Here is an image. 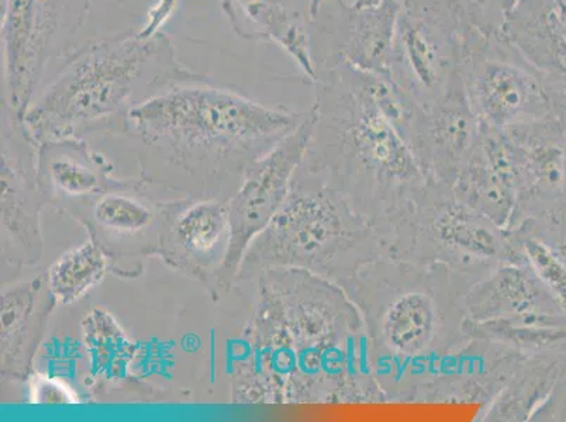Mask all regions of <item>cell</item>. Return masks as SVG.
I'll use <instances>...</instances> for the list:
<instances>
[{"label":"cell","instance_id":"obj_2","mask_svg":"<svg viewBox=\"0 0 566 422\" xmlns=\"http://www.w3.org/2000/svg\"><path fill=\"white\" fill-rule=\"evenodd\" d=\"M305 161L377 231L426 187L427 177L380 101V85L323 89Z\"/></svg>","mask_w":566,"mask_h":422},{"label":"cell","instance_id":"obj_22","mask_svg":"<svg viewBox=\"0 0 566 422\" xmlns=\"http://www.w3.org/2000/svg\"><path fill=\"white\" fill-rule=\"evenodd\" d=\"M467 333L524 355L566 354V313L481 323L468 320Z\"/></svg>","mask_w":566,"mask_h":422},{"label":"cell","instance_id":"obj_25","mask_svg":"<svg viewBox=\"0 0 566 422\" xmlns=\"http://www.w3.org/2000/svg\"><path fill=\"white\" fill-rule=\"evenodd\" d=\"M112 262L94 239L65 252L50 267L48 282L59 306L80 300L105 279Z\"/></svg>","mask_w":566,"mask_h":422},{"label":"cell","instance_id":"obj_24","mask_svg":"<svg viewBox=\"0 0 566 422\" xmlns=\"http://www.w3.org/2000/svg\"><path fill=\"white\" fill-rule=\"evenodd\" d=\"M223 7L239 34L277 41L312 72L308 59L303 53L305 43L302 30L291 19L283 0H223Z\"/></svg>","mask_w":566,"mask_h":422},{"label":"cell","instance_id":"obj_19","mask_svg":"<svg viewBox=\"0 0 566 422\" xmlns=\"http://www.w3.org/2000/svg\"><path fill=\"white\" fill-rule=\"evenodd\" d=\"M468 320L551 316L566 313L526 262H507L471 286L465 297Z\"/></svg>","mask_w":566,"mask_h":422},{"label":"cell","instance_id":"obj_17","mask_svg":"<svg viewBox=\"0 0 566 422\" xmlns=\"http://www.w3.org/2000/svg\"><path fill=\"white\" fill-rule=\"evenodd\" d=\"M35 165L39 187L45 200L74 203L72 209L125 182L112 177L113 167L102 154L76 138L40 143Z\"/></svg>","mask_w":566,"mask_h":422},{"label":"cell","instance_id":"obj_26","mask_svg":"<svg viewBox=\"0 0 566 422\" xmlns=\"http://www.w3.org/2000/svg\"><path fill=\"white\" fill-rule=\"evenodd\" d=\"M557 7L560 17H563L564 22L566 23V0H557Z\"/></svg>","mask_w":566,"mask_h":422},{"label":"cell","instance_id":"obj_3","mask_svg":"<svg viewBox=\"0 0 566 422\" xmlns=\"http://www.w3.org/2000/svg\"><path fill=\"white\" fill-rule=\"evenodd\" d=\"M192 78L195 74L175 60L171 41L163 33L112 35L71 54L20 122L35 146L127 130L138 89Z\"/></svg>","mask_w":566,"mask_h":422},{"label":"cell","instance_id":"obj_4","mask_svg":"<svg viewBox=\"0 0 566 422\" xmlns=\"http://www.w3.org/2000/svg\"><path fill=\"white\" fill-rule=\"evenodd\" d=\"M306 115L270 109L234 92L174 86L134 106L127 130L192 175H241Z\"/></svg>","mask_w":566,"mask_h":422},{"label":"cell","instance_id":"obj_21","mask_svg":"<svg viewBox=\"0 0 566 422\" xmlns=\"http://www.w3.org/2000/svg\"><path fill=\"white\" fill-rule=\"evenodd\" d=\"M520 261L526 262L566 310V211L527 218L509 229Z\"/></svg>","mask_w":566,"mask_h":422},{"label":"cell","instance_id":"obj_6","mask_svg":"<svg viewBox=\"0 0 566 422\" xmlns=\"http://www.w3.org/2000/svg\"><path fill=\"white\" fill-rule=\"evenodd\" d=\"M380 256L377 231L303 159L285 202L247 249L235 281L270 270H302L343 287Z\"/></svg>","mask_w":566,"mask_h":422},{"label":"cell","instance_id":"obj_14","mask_svg":"<svg viewBox=\"0 0 566 422\" xmlns=\"http://www.w3.org/2000/svg\"><path fill=\"white\" fill-rule=\"evenodd\" d=\"M166 203L156 202L142 180H125L72 209L109 260L157 255Z\"/></svg>","mask_w":566,"mask_h":422},{"label":"cell","instance_id":"obj_9","mask_svg":"<svg viewBox=\"0 0 566 422\" xmlns=\"http://www.w3.org/2000/svg\"><path fill=\"white\" fill-rule=\"evenodd\" d=\"M90 0H2V44L8 107L22 120L35 86L80 28Z\"/></svg>","mask_w":566,"mask_h":422},{"label":"cell","instance_id":"obj_23","mask_svg":"<svg viewBox=\"0 0 566 422\" xmlns=\"http://www.w3.org/2000/svg\"><path fill=\"white\" fill-rule=\"evenodd\" d=\"M82 344L97 382L118 383L130 372L136 347L113 314L92 308L81 324Z\"/></svg>","mask_w":566,"mask_h":422},{"label":"cell","instance_id":"obj_11","mask_svg":"<svg viewBox=\"0 0 566 422\" xmlns=\"http://www.w3.org/2000/svg\"><path fill=\"white\" fill-rule=\"evenodd\" d=\"M38 146L22 122L4 106L2 126V259L33 266L43 254L40 211L45 200L38 182Z\"/></svg>","mask_w":566,"mask_h":422},{"label":"cell","instance_id":"obj_10","mask_svg":"<svg viewBox=\"0 0 566 422\" xmlns=\"http://www.w3.org/2000/svg\"><path fill=\"white\" fill-rule=\"evenodd\" d=\"M316 120L313 107L295 131L245 169L243 183L229 202L231 241L219 272V296L230 291L247 249L285 202L293 175L306 157Z\"/></svg>","mask_w":566,"mask_h":422},{"label":"cell","instance_id":"obj_8","mask_svg":"<svg viewBox=\"0 0 566 422\" xmlns=\"http://www.w3.org/2000/svg\"><path fill=\"white\" fill-rule=\"evenodd\" d=\"M471 337V336H470ZM527 355L471 337L460 348L430 360L375 359V379L385 403H491Z\"/></svg>","mask_w":566,"mask_h":422},{"label":"cell","instance_id":"obj_1","mask_svg":"<svg viewBox=\"0 0 566 422\" xmlns=\"http://www.w3.org/2000/svg\"><path fill=\"white\" fill-rule=\"evenodd\" d=\"M243 349L235 403H385L361 313L342 286L311 272H262Z\"/></svg>","mask_w":566,"mask_h":422},{"label":"cell","instance_id":"obj_13","mask_svg":"<svg viewBox=\"0 0 566 422\" xmlns=\"http://www.w3.org/2000/svg\"><path fill=\"white\" fill-rule=\"evenodd\" d=\"M503 133L511 148L517 198L511 229L527 218L566 211V122L523 123Z\"/></svg>","mask_w":566,"mask_h":422},{"label":"cell","instance_id":"obj_18","mask_svg":"<svg viewBox=\"0 0 566 422\" xmlns=\"http://www.w3.org/2000/svg\"><path fill=\"white\" fill-rule=\"evenodd\" d=\"M56 303L48 276L18 283L2 292V374L25 380L32 373L35 354L49 327Z\"/></svg>","mask_w":566,"mask_h":422},{"label":"cell","instance_id":"obj_15","mask_svg":"<svg viewBox=\"0 0 566 422\" xmlns=\"http://www.w3.org/2000/svg\"><path fill=\"white\" fill-rule=\"evenodd\" d=\"M481 120L465 87L454 86L429 106H421L410 140L417 162L429 180L454 184L480 138Z\"/></svg>","mask_w":566,"mask_h":422},{"label":"cell","instance_id":"obj_12","mask_svg":"<svg viewBox=\"0 0 566 422\" xmlns=\"http://www.w3.org/2000/svg\"><path fill=\"white\" fill-rule=\"evenodd\" d=\"M231 241L229 203L218 199L167 202L157 256L202 283L219 298L218 277Z\"/></svg>","mask_w":566,"mask_h":422},{"label":"cell","instance_id":"obj_7","mask_svg":"<svg viewBox=\"0 0 566 422\" xmlns=\"http://www.w3.org/2000/svg\"><path fill=\"white\" fill-rule=\"evenodd\" d=\"M385 256L423 265H444L473 285L499 265L522 262L509 230L462 203L447 184L426 187L380 235Z\"/></svg>","mask_w":566,"mask_h":422},{"label":"cell","instance_id":"obj_16","mask_svg":"<svg viewBox=\"0 0 566 422\" xmlns=\"http://www.w3.org/2000/svg\"><path fill=\"white\" fill-rule=\"evenodd\" d=\"M452 190L462 203L480 211L503 229L512 228L517 198L511 148L503 130L481 123L476 147L458 175Z\"/></svg>","mask_w":566,"mask_h":422},{"label":"cell","instance_id":"obj_5","mask_svg":"<svg viewBox=\"0 0 566 422\" xmlns=\"http://www.w3.org/2000/svg\"><path fill=\"white\" fill-rule=\"evenodd\" d=\"M473 283L444 265L380 256L343 286L361 313L375 359L430 360L460 348Z\"/></svg>","mask_w":566,"mask_h":422},{"label":"cell","instance_id":"obj_20","mask_svg":"<svg viewBox=\"0 0 566 422\" xmlns=\"http://www.w3.org/2000/svg\"><path fill=\"white\" fill-rule=\"evenodd\" d=\"M566 373V354L527 355L478 421L535 422Z\"/></svg>","mask_w":566,"mask_h":422}]
</instances>
